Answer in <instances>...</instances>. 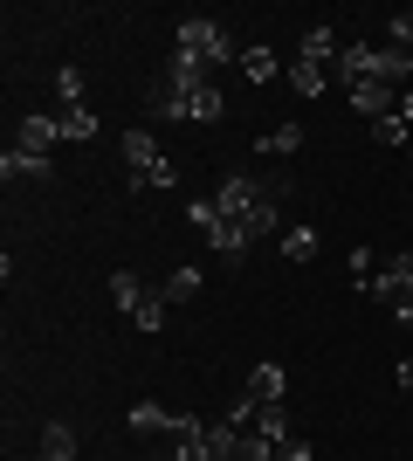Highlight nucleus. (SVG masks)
Returning <instances> with one entry per match:
<instances>
[{
  "instance_id": "obj_1",
  "label": "nucleus",
  "mask_w": 413,
  "mask_h": 461,
  "mask_svg": "<svg viewBox=\"0 0 413 461\" xmlns=\"http://www.w3.org/2000/svg\"><path fill=\"white\" fill-rule=\"evenodd\" d=\"M214 207L235 221L248 241H262V234H275V221H283V186L275 179H248V173H228L214 186Z\"/></svg>"
},
{
  "instance_id": "obj_2",
  "label": "nucleus",
  "mask_w": 413,
  "mask_h": 461,
  "mask_svg": "<svg viewBox=\"0 0 413 461\" xmlns=\"http://www.w3.org/2000/svg\"><path fill=\"white\" fill-rule=\"evenodd\" d=\"M152 111H158V117H193V124H214V117H220V90H214V77H173V69H166V83L152 90Z\"/></svg>"
},
{
  "instance_id": "obj_3",
  "label": "nucleus",
  "mask_w": 413,
  "mask_h": 461,
  "mask_svg": "<svg viewBox=\"0 0 413 461\" xmlns=\"http://www.w3.org/2000/svg\"><path fill=\"white\" fill-rule=\"evenodd\" d=\"M124 186H179V166L158 152L152 131H124Z\"/></svg>"
},
{
  "instance_id": "obj_4",
  "label": "nucleus",
  "mask_w": 413,
  "mask_h": 461,
  "mask_svg": "<svg viewBox=\"0 0 413 461\" xmlns=\"http://www.w3.org/2000/svg\"><path fill=\"white\" fill-rule=\"evenodd\" d=\"M173 56H193L200 69H220V62H235V41L220 35V21H207V14H186V21H179Z\"/></svg>"
},
{
  "instance_id": "obj_5",
  "label": "nucleus",
  "mask_w": 413,
  "mask_h": 461,
  "mask_svg": "<svg viewBox=\"0 0 413 461\" xmlns=\"http://www.w3.org/2000/svg\"><path fill=\"white\" fill-rule=\"evenodd\" d=\"M186 221H193V228L207 234V249H220V255H235V262H241V255H248V234H241L235 221H228V213L214 207V193H207V200H193V207H186Z\"/></svg>"
},
{
  "instance_id": "obj_6",
  "label": "nucleus",
  "mask_w": 413,
  "mask_h": 461,
  "mask_svg": "<svg viewBox=\"0 0 413 461\" xmlns=\"http://www.w3.org/2000/svg\"><path fill=\"white\" fill-rule=\"evenodd\" d=\"M407 289H413V249H400L393 262H386V269H379L373 283H365V296H379V303H400Z\"/></svg>"
},
{
  "instance_id": "obj_7",
  "label": "nucleus",
  "mask_w": 413,
  "mask_h": 461,
  "mask_svg": "<svg viewBox=\"0 0 413 461\" xmlns=\"http://www.w3.org/2000/svg\"><path fill=\"white\" fill-rule=\"evenodd\" d=\"M352 111L379 124V117L400 111V90H393V83H379V77H365V83H352Z\"/></svg>"
},
{
  "instance_id": "obj_8",
  "label": "nucleus",
  "mask_w": 413,
  "mask_h": 461,
  "mask_svg": "<svg viewBox=\"0 0 413 461\" xmlns=\"http://www.w3.org/2000/svg\"><path fill=\"white\" fill-rule=\"evenodd\" d=\"M56 138H62V117H21V124H14V145H21V152H41V158H49V145H56Z\"/></svg>"
},
{
  "instance_id": "obj_9",
  "label": "nucleus",
  "mask_w": 413,
  "mask_h": 461,
  "mask_svg": "<svg viewBox=\"0 0 413 461\" xmlns=\"http://www.w3.org/2000/svg\"><path fill=\"white\" fill-rule=\"evenodd\" d=\"M248 400L283 406V400H290V372H283V366H256V372H248Z\"/></svg>"
},
{
  "instance_id": "obj_10",
  "label": "nucleus",
  "mask_w": 413,
  "mask_h": 461,
  "mask_svg": "<svg viewBox=\"0 0 413 461\" xmlns=\"http://www.w3.org/2000/svg\"><path fill=\"white\" fill-rule=\"evenodd\" d=\"M373 69H379V49H365V41H345L331 62V77H352V83H365Z\"/></svg>"
},
{
  "instance_id": "obj_11",
  "label": "nucleus",
  "mask_w": 413,
  "mask_h": 461,
  "mask_svg": "<svg viewBox=\"0 0 413 461\" xmlns=\"http://www.w3.org/2000/svg\"><path fill=\"white\" fill-rule=\"evenodd\" d=\"M337 49H345V41H337L331 28H303V62H317V69H331V62H337Z\"/></svg>"
},
{
  "instance_id": "obj_12",
  "label": "nucleus",
  "mask_w": 413,
  "mask_h": 461,
  "mask_svg": "<svg viewBox=\"0 0 413 461\" xmlns=\"http://www.w3.org/2000/svg\"><path fill=\"white\" fill-rule=\"evenodd\" d=\"M173 420H179V413H166L158 400H138L131 406V434H173Z\"/></svg>"
},
{
  "instance_id": "obj_13",
  "label": "nucleus",
  "mask_w": 413,
  "mask_h": 461,
  "mask_svg": "<svg viewBox=\"0 0 413 461\" xmlns=\"http://www.w3.org/2000/svg\"><path fill=\"white\" fill-rule=\"evenodd\" d=\"M256 145H262L269 158H296V152H303V124H275V131H262Z\"/></svg>"
},
{
  "instance_id": "obj_14",
  "label": "nucleus",
  "mask_w": 413,
  "mask_h": 461,
  "mask_svg": "<svg viewBox=\"0 0 413 461\" xmlns=\"http://www.w3.org/2000/svg\"><path fill=\"white\" fill-rule=\"evenodd\" d=\"M0 179H49V158H41V152H21V145H14V152L0 158Z\"/></svg>"
},
{
  "instance_id": "obj_15",
  "label": "nucleus",
  "mask_w": 413,
  "mask_h": 461,
  "mask_svg": "<svg viewBox=\"0 0 413 461\" xmlns=\"http://www.w3.org/2000/svg\"><path fill=\"white\" fill-rule=\"evenodd\" d=\"M97 131H103V124H97V111H90V104H76V111H62V138H69V145H90Z\"/></svg>"
},
{
  "instance_id": "obj_16",
  "label": "nucleus",
  "mask_w": 413,
  "mask_h": 461,
  "mask_svg": "<svg viewBox=\"0 0 413 461\" xmlns=\"http://www.w3.org/2000/svg\"><path fill=\"white\" fill-rule=\"evenodd\" d=\"M373 77H379V83H393V90H400V83L413 77V56H407V49H393V41H386V49H379V69H373Z\"/></svg>"
},
{
  "instance_id": "obj_17",
  "label": "nucleus",
  "mask_w": 413,
  "mask_h": 461,
  "mask_svg": "<svg viewBox=\"0 0 413 461\" xmlns=\"http://www.w3.org/2000/svg\"><path fill=\"white\" fill-rule=\"evenodd\" d=\"M275 69H283L275 49H262V41H256V49H241V77H248V83H275Z\"/></svg>"
},
{
  "instance_id": "obj_18",
  "label": "nucleus",
  "mask_w": 413,
  "mask_h": 461,
  "mask_svg": "<svg viewBox=\"0 0 413 461\" xmlns=\"http://www.w3.org/2000/svg\"><path fill=\"white\" fill-rule=\"evenodd\" d=\"M256 434H262V441H275V447H290L296 441V434H290V406H262Z\"/></svg>"
},
{
  "instance_id": "obj_19",
  "label": "nucleus",
  "mask_w": 413,
  "mask_h": 461,
  "mask_svg": "<svg viewBox=\"0 0 413 461\" xmlns=\"http://www.w3.org/2000/svg\"><path fill=\"white\" fill-rule=\"evenodd\" d=\"M317 241H324V234H317L310 221H296V228L283 234V255H290V262H310V255H317Z\"/></svg>"
},
{
  "instance_id": "obj_20",
  "label": "nucleus",
  "mask_w": 413,
  "mask_h": 461,
  "mask_svg": "<svg viewBox=\"0 0 413 461\" xmlns=\"http://www.w3.org/2000/svg\"><path fill=\"white\" fill-rule=\"evenodd\" d=\"M290 83H296V96H324V90H331V69H317V62H303V56H296Z\"/></svg>"
},
{
  "instance_id": "obj_21",
  "label": "nucleus",
  "mask_w": 413,
  "mask_h": 461,
  "mask_svg": "<svg viewBox=\"0 0 413 461\" xmlns=\"http://www.w3.org/2000/svg\"><path fill=\"white\" fill-rule=\"evenodd\" d=\"M158 296H166V303H186V296H200V269H193V262H186V269H173L166 283H158Z\"/></svg>"
},
{
  "instance_id": "obj_22",
  "label": "nucleus",
  "mask_w": 413,
  "mask_h": 461,
  "mask_svg": "<svg viewBox=\"0 0 413 461\" xmlns=\"http://www.w3.org/2000/svg\"><path fill=\"white\" fill-rule=\"evenodd\" d=\"M111 296H118V310H124V317H131V310H138V303H145V296H152V289L138 283V276H131V269H118V276H111Z\"/></svg>"
},
{
  "instance_id": "obj_23",
  "label": "nucleus",
  "mask_w": 413,
  "mask_h": 461,
  "mask_svg": "<svg viewBox=\"0 0 413 461\" xmlns=\"http://www.w3.org/2000/svg\"><path fill=\"white\" fill-rule=\"evenodd\" d=\"M407 138H413V124H407V117H379V124H373V145H386V152H400V145H407Z\"/></svg>"
},
{
  "instance_id": "obj_24",
  "label": "nucleus",
  "mask_w": 413,
  "mask_h": 461,
  "mask_svg": "<svg viewBox=\"0 0 413 461\" xmlns=\"http://www.w3.org/2000/svg\"><path fill=\"white\" fill-rule=\"evenodd\" d=\"M41 455H49V461H69V455H76V434H69V427H41Z\"/></svg>"
},
{
  "instance_id": "obj_25",
  "label": "nucleus",
  "mask_w": 413,
  "mask_h": 461,
  "mask_svg": "<svg viewBox=\"0 0 413 461\" xmlns=\"http://www.w3.org/2000/svg\"><path fill=\"white\" fill-rule=\"evenodd\" d=\"M56 96H62V111H76V104H83V69H62V77H56Z\"/></svg>"
},
{
  "instance_id": "obj_26",
  "label": "nucleus",
  "mask_w": 413,
  "mask_h": 461,
  "mask_svg": "<svg viewBox=\"0 0 413 461\" xmlns=\"http://www.w3.org/2000/svg\"><path fill=\"white\" fill-rule=\"evenodd\" d=\"M373 276H379V262H373V249H352V283H358V289H365V283H373Z\"/></svg>"
},
{
  "instance_id": "obj_27",
  "label": "nucleus",
  "mask_w": 413,
  "mask_h": 461,
  "mask_svg": "<svg viewBox=\"0 0 413 461\" xmlns=\"http://www.w3.org/2000/svg\"><path fill=\"white\" fill-rule=\"evenodd\" d=\"M275 461H317V447H310V441H303V434H296V441H290V447H283V455H275Z\"/></svg>"
},
{
  "instance_id": "obj_28",
  "label": "nucleus",
  "mask_w": 413,
  "mask_h": 461,
  "mask_svg": "<svg viewBox=\"0 0 413 461\" xmlns=\"http://www.w3.org/2000/svg\"><path fill=\"white\" fill-rule=\"evenodd\" d=\"M393 317H400V330H413V289H407V296L393 303Z\"/></svg>"
},
{
  "instance_id": "obj_29",
  "label": "nucleus",
  "mask_w": 413,
  "mask_h": 461,
  "mask_svg": "<svg viewBox=\"0 0 413 461\" xmlns=\"http://www.w3.org/2000/svg\"><path fill=\"white\" fill-rule=\"evenodd\" d=\"M400 393H413V351L400 358Z\"/></svg>"
},
{
  "instance_id": "obj_30",
  "label": "nucleus",
  "mask_w": 413,
  "mask_h": 461,
  "mask_svg": "<svg viewBox=\"0 0 413 461\" xmlns=\"http://www.w3.org/2000/svg\"><path fill=\"white\" fill-rule=\"evenodd\" d=\"M400 117H407V124H413V83H407V90H400Z\"/></svg>"
},
{
  "instance_id": "obj_31",
  "label": "nucleus",
  "mask_w": 413,
  "mask_h": 461,
  "mask_svg": "<svg viewBox=\"0 0 413 461\" xmlns=\"http://www.w3.org/2000/svg\"><path fill=\"white\" fill-rule=\"evenodd\" d=\"M407 56H413V41H407Z\"/></svg>"
},
{
  "instance_id": "obj_32",
  "label": "nucleus",
  "mask_w": 413,
  "mask_h": 461,
  "mask_svg": "<svg viewBox=\"0 0 413 461\" xmlns=\"http://www.w3.org/2000/svg\"><path fill=\"white\" fill-rule=\"evenodd\" d=\"M41 461H49V455H41ZM69 461H76V455H69Z\"/></svg>"
},
{
  "instance_id": "obj_33",
  "label": "nucleus",
  "mask_w": 413,
  "mask_h": 461,
  "mask_svg": "<svg viewBox=\"0 0 413 461\" xmlns=\"http://www.w3.org/2000/svg\"><path fill=\"white\" fill-rule=\"evenodd\" d=\"M35 461H41V455H35Z\"/></svg>"
}]
</instances>
